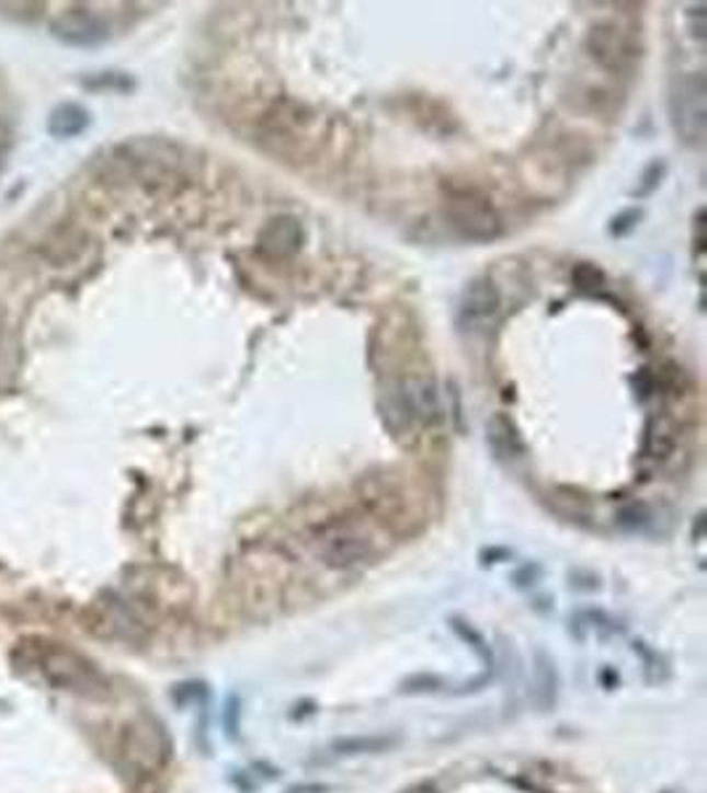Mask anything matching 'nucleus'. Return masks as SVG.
<instances>
[{"mask_svg":"<svg viewBox=\"0 0 707 793\" xmlns=\"http://www.w3.org/2000/svg\"><path fill=\"white\" fill-rule=\"evenodd\" d=\"M14 664L22 675L56 690L72 693H91L104 686V677L95 664L72 645L46 641V637H27L14 648Z\"/></svg>","mask_w":707,"mask_h":793,"instance_id":"nucleus-1","label":"nucleus"},{"mask_svg":"<svg viewBox=\"0 0 707 793\" xmlns=\"http://www.w3.org/2000/svg\"><path fill=\"white\" fill-rule=\"evenodd\" d=\"M673 127L684 143H703L707 130V85L703 74H684L671 91Z\"/></svg>","mask_w":707,"mask_h":793,"instance_id":"nucleus-2","label":"nucleus"},{"mask_svg":"<svg viewBox=\"0 0 707 793\" xmlns=\"http://www.w3.org/2000/svg\"><path fill=\"white\" fill-rule=\"evenodd\" d=\"M318 555L331 568H350L372 559V542L355 527L331 524L327 532L318 537Z\"/></svg>","mask_w":707,"mask_h":793,"instance_id":"nucleus-3","label":"nucleus"},{"mask_svg":"<svg viewBox=\"0 0 707 793\" xmlns=\"http://www.w3.org/2000/svg\"><path fill=\"white\" fill-rule=\"evenodd\" d=\"M448 215H451V220H454V226L461 230L467 239L488 241V239H495V235L501 233L499 215L493 212V207H490L486 198L469 194V191H464V194H456L454 198H451Z\"/></svg>","mask_w":707,"mask_h":793,"instance_id":"nucleus-4","label":"nucleus"},{"mask_svg":"<svg viewBox=\"0 0 707 793\" xmlns=\"http://www.w3.org/2000/svg\"><path fill=\"white\" fill-rule=\"evenodd\" d=\"M303 239L305 233L297 217L282 215L265 222L258 235V244L260 252H265L267 257H289V254H295L303 246Z\"/></svg>","mask_w":707,"mask_h":793,"instance_id":"nucleus-5","label":"nucleus"},{"mask_svg":"<svg viewBox=\"0 0 707 793\" xmlns=\"http://www.w3.org/2000/svg\"><path fill=\"white\" fill-rule=\"evenodd\" d=\"M400 402H403L406 413L413 421H422V424H435L441 418V402H437L435 383H432L426 376H411L400 383Z\"/></svg>","mask_w":707,"mask_h":793,"instance_id":"nucleus-6","label":"nucleus"},{"mask_svg":"<svg viewBox=\"0 0 707 793\" xmlns=\"http://www.w3.org/2000/svg\"><path fill=\"white\" fill-rule=\"evenodd\" d=\"M499 289H495L488 278H480L475 280V284H469V289L464 291L461 321L467 325H475V329H482V325H488L499 315Z\"/></svg>","mask_w":707,"mask_h":793,"instance_id":"nucleus-7","label":"nucleus"},{"mask_svg":"<svg viewBox=\"0 0 707 793\" xmlns=\"http://www.w3.org/2000/svg\"><path fill=\"white\" fill-rule=\"evenodd\" d=\"M589 50L598 64L607 69H628V64L636 59L634 48L626 43V35L613 27H594L589 35Z\"/></svg>","mask_w":707,"mask_h":793,"instance_id":"nucleus-8","label":"nucleus"},{"mask_svg":"<svg viewBox=\"0 0 707 793\" xmlns=\"http://www.w3.org/2000/svg\"><path fill=\"white\" fill-rule=\"evenodd\" d=\"M488 439L490 447L499 458H520L525 452V445H522L517 426L506 418V415H495L488 424Z\"/></svg>","mask_w":707,"mask_h":793,"instance_id":"nucleus-9","label":"nucleus"},{"mask_svg":"<svg viewBox=\"0 0 707 793\" xmlns=\"http://www.w3.org/2000/svg\"><path fill=\"white\" fill-rule=\"evenodd\" d=\"M59 35L69 43H80V46H93V43H101L106 37V27L99 22V19L85 16V14H69L61 19Z\"/></svg>","mask_w":707,"mask_h":793,"instance_id":"nucleus-10","label":"nucleus"},{"mask_svg":"<svg viewBox=\"0 0 707 793\" xmlns=\"http://www.w3.org/2000/svg\"><path fill=\"white\" fill-rule=\"evenodd\" d=\"M50 133L56 138H72L80 136L82 130L88 127V112L78 104H64L50 114Z\"/></svg>","mask_w":707,"mask_h":793,"instance_id":"nucleus-11","label":"nucleus"},{"mask_svg":"<svg viewBox=\"0 0 707 793\" xmlns=\"http://www.w3.org/2000/svg\"><path fill=\"white\" fill-rule=\"evenodd\" d=\"M673 447V432L668 418H652L647 428V450L652 458H665Z\"/></svg>","mask_w":707,"mask_h":793,"instance_id":"nucleus-12","label":"nucleus"},{"mask_svg":"<svg viewBox=\"0 0 707 793\" xmlns=\"http://www.w3.org/2000/svg\"><path fill=\"white\" fill-rule=\"evenodd\" d=\"M390 738H381V735H361V738H342L331 744V751L334 754H372V751H381V748L390 746Z\"/></svg>","mask_w":707,"mask_h":793,"instance_id":"nucleus-13","label":"nucleus"},{"mask_svg":"<svg viewBox=\"0 0 707 793\" xmlns=\"http://www.w3.org/2000/svg\"><path fill=\"white\" fill-rule=\"evenodd\" d=\"M572 280H575L578 289L589 291V289H596V286L604 284V273L594 265H578L575 273H572Z\"/></svg>","mask_w":707,"mask_h":793,"instance_id":"nucleus-14","label":"nucleus"},{"mask_svg":"<svg viewBox=\"0 0 707 793\" xmlns=\"http://www.w3.org/2000/svg\"><path fill=\"white\" fill-rule=\"evenodd\" d=\"M647 521V510L639 508V505H634V508H626L620 510V524L623 527H641V524Z\"/></svg>","mask_w":707,"mask_h":793,"instance_id":"nucleus-15","label":"nucleus"},{"mask_svg":"<svg viewBox=\"0 0 707 793\" xmlns=\"http://www.w3.org/2000/svg\"><path fill=\"white\" fill-rule=\"evenodd\" d=\"M5 149H9V130H5V127L0 125V162H3Z\"/></svg>","mask_w":707,"mask_h":793,"instance_id":"nucleus-16","label":"nucleus"},{"mask_svg":"<svg viewBox=\"0 0 707 793\" xmlns=\"http://www.w3.org/2000/svg\"><path fill=\"white\" fill-rule=\"evenodd\" d=\"M0 329H3V318H0Z\"/></svg>","mask_w":707,"mask_h":793,"instance_id":"nucleus-17","label":"nucleus"}]
</instances>
